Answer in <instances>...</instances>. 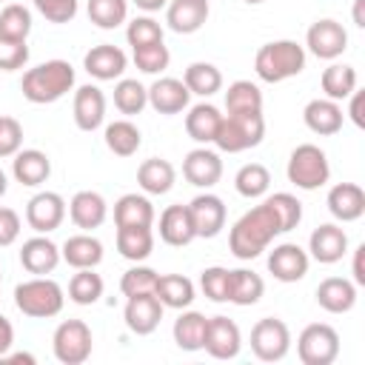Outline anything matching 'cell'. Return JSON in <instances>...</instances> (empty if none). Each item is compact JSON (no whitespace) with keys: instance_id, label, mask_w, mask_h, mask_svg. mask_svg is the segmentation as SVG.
Wrapping results in <instances>:
<instances>
[{"instance_id":"obj_41","label":"cell","mask_w":365,"mask_h":365,"mask_svg":"<svg viewBox=\"0 0 365 365\" xmlns=\"http://www.w3.org/2000/svg\"><path fill=\"white\" fill-rule=\"evenodd\" d=\"M234 188H237V194H242L248 200H257L271 188V174H268V168L262 163H248V165H242L237 171Z\"/></svg>"},{"instance_id":"obj_29","label":"cell","mask_w":365,"mask_h":365,"mask_svg":"<svg viewBox=\"0 0 365 365\" xmlns=\"http://www.w3.org/2000/svg\"><path fill=\"white\" fill-rule=\"evenodd\" d=\"M60 257L71 268H94V265L103 262V242L91 234H74L63 242Z\"/></svg>"},{"instance_id":"obj_45","label":"cell","mask_w":365,"mask_h":365,"mask_svg":"<svg viewBox=\"0 0 365 365\" xmlns=\"http://www.w3.org/2000/svg\"><path fill=\"white\" fill-rule=\"evenodd\" d=\"M128 17V0H88V20L100 29H117Z\"/></svg>"},{"instance_id":"obj_10","label":"cell","mask_w":365,"mask_h":365,"mask_svg":"<svg viewBox=\"0 0 365 365\" xmlns=\"http://www.w3.org/2000/svg\"><path fill=\"white\" fill-rule=\"evenodd\" d=\"M305 46L314 57L319 60H336L345 48H348V31L342 29V23L325 17V20H317L308 34H305Z\"/></svg>"},{"instance_id":"obj_6","label":"cell","mask_w":365,"mask_h":365,"mask_svg":"<svg viewBox=\"0 0 365 365\" xmlns=\"http://www.w3.org/2000/svg\"><path fill=\"white\" fill-rule=\"evenodd\" d=\"M285 174H288V180H291L297 188H302V191H317V188H322V185L328 182L331 165H328V157H325V151H322L319 145L302 143V145H297V148L291 151Z\"/></svg>"},{"instance_id":"obj_42","label":"cell","mask_w":365,"mask_h":365,"mask_svg":"<svg viewBox=\"0 0 365 365\" xmlns=\"http://www.w3.org/2000/svg\"><path fill=\"white\" fill-rule=\"evenodd\" d=\"M103 297V277L94 274V268H77V274L68 282V299L77 305H94Z\"/></svg>"},{"instance_id":"obj_27","label":"cell","mask_w":365,"mask_h":365,"mask_svg":"<svg viewBox=\"0 0 365 365\" xmlns=\"http://www.w3.org/2000/svg\"><path fill=\"white\" fill-rule=\"evenodd\" d=\"M160 240L165 245H174V248H182L191 240H197L194 222H191V214H188V205H168L160 214Z\"/></svg>"},{"instance_id":"obj_16","label":"cell","mask_w":365,"mask_h":365,"mask_svg":"<svg viewBox=\"0 0 365 365\" xmlns=\"http://www.w3.org/2000/svg\"><path fill=\"white\" fill-rule=\"evenodd\" d=\"M125 66H128L125 51L120 46H111V43H100V46L88 48L83 57V68L94 80H117V77H123Z\"/></svg>"},{"instance_id":"obj_18","label":"cell","mask_w":365,"mask_h":365,"mask_svg":"<svg viewBox=\"0 0 365 365\" xmlns=\"http://www.w3.org/2000/svg\"><path fill=\"white\" fill-rule=\"evenodd\" d=\"M182 177L197 185V188H211L220 182L222 177V160L217 151H208V148H194L185 154L182 160Z\"/></svg>"},{"instance_id":"obj_64","label":"cell","mask_w":365,"mask_h":365,"mask_svg":"<svg viewBox=\"0 0 365 365\" xmlns=\"http://www.w3.org/2000/svg\"><path fill=\"white\" fill-rule=\"evenodd\" d=\"M0 279H3V277H0Z\"/></svg>"},{"instance_id":"obj_60","label":"cell","mask_w":365,"mask_h":365,"mask_svg":"<svg viewBox=\"0 0 365 365\" xmlns=\"http://www.w3.org/2000/svg\"><path fill=\"white\" fill-rule=\"evenodd\" d=\"M6 359H9V362H26V365H34V362H37L31 354H9Z\"/></svg>"},{"instance_id":"obj_57","label":"cell","mask_w":365,"mask_h":365,"mask_svg":"<svg viewBox=\"0 0 365 365\" xmlns=\"http://www.w3.org/2000/svg\"><path fill=\"white\" fill-rule=\"evenodd\" d=\"M362 259H365V245H356V251H354V285H365V265H362Z\"/></svg>"},{"instance_id":"obj_2","label":"cell","mask_w":365,"mask_h":365,"mask_svg":"<svg viewBox=\"0 0 365 365\" xmlns=\"http://www.w3.org/2000/svg\"><path fill=\"white\" fill-rule=\"evenodd\" d=\"M74 86V68L66 60H46L34 68H29L20 80V91L29 103L46 106L66 97Z\"/></svg>"},{"instance_id":"obj_47","label":"cell","mask_w":365,"mask_h":365,"mask_svg":"<svg viewBox=\"0 0 365 365\" xmlns=\"http://www.w3.org/2000/svg\"><path fill=\"white\" fill-rule=\"evenodd\" d=\"M157 277H160V274H157L154 268H148V265H134V268H128V271L123 274L120 291L125 294V299H128V297H137V294H154Z\"/></svg>"},{"instance_id":"obj_8","label":"cell","mask_w":365,"mask_h":365,"mask_svg":"<svg viewBox=\"0 0 365 365\" xmlns=\"http://www.w3.org/2000/svg\"><path fill=\"white\" fill-rule=\"evenodd\" d=\"M251 351L259 362H279L291 351V331L277 317H262L251 328Z\"/></svg>"},{"instance_id":"obj_12","label":"cell","mask_w":365,"mask_h":365,"mask_svg":"<svg viewBox=\"0 0 365 365\" xmlns=\"http://www.w3.org/2000/svg\"><path fill=\"white\" fill-rule=\"evenodd\" d=\"M188 214H191L197 237L211 240L225 228V202L217 194H197L188 202Z\"/></svg>"},{"instance_id":"obj_24","label":"cell","mask_w":365,"mask_h":365,"mask_svg":"<svg viewBox=\"0 0 365 365\" xmlns=\"http://www.w3.org/2000/svg\"><path fill=\"white\" fill-rule=\"evenodd\" d=\"M302 120H305V125H308L314 134H319V137H331V134H336V131L342 128L345 114H342V108H339L336 100L317 97V100H311V103L305 106Z\"/></svg>"},{"instance_id":"obj_61","label":"cell","mask_w":365,"mask_h":365,"mask_svg":"<svg viewBox=\"0 0 365 365\" xmlns=\"http://www.w3.org/2000/svg\"><path fill=\"white\" fill-rule=\"evenodd\" d=\"M6 188H9V180H6V174H3V168H0V197L6 194Z\"/></svg>"},{"instance_id":"obj_55","label":"cell","mask_w":365,"mask_h":365,"mask_svg":"<svg viewBox=\"0 0 365 365\" xmlns=\"http://www.w3.org/2000/svg\"><path fill=\"white\" fill-rule=\"evenodd\" d=\"M362 108H365V91H354V94H351V108H348V114H351V120H354L356 128H365V114H362Z\"/></svg>"},{"instance_id":"obj_63","label":"cell","mask_w":365,"mask_h":365,"mask_svg":"<svg viewBox=\"0 0 365 365\" xmlns=\"http://www.w3.org/2000/svg\"><path fill=\"white\" fill-rule=\"evenodd\" d=\"M40 3H46V0H34V6H40Z\"/></svg>"},{"instance_id":"obj_14","label":"cell","mask_w":365,"mask_h":365,"mask_svg":"<svg viewBox=\"0 0 365 365\" xmlns=\"http://www.w3.org/2000/svg\"><path fill=\"white\" fill-rule=\"evenodd\" d=\"M123 319H125V328L131 334H137V336L154 334L157 325H160V319H163V302L154 294L128 297L125 311H123Z\"/></svg>"},{"instance_id":"obj_7","label":"cell","mask_w":365,"mask_h":365,"mask_svg":"<svg viewBox=\"0 0 365 365\" xmlns=\"http://www.w3.org/2000/svg\"><path fill=\"white\" fill-rule=\"evenodd\" d=\"M51 348H54L57 362H63V365H83L91 356V348H94L91 328L83 319H66V322L57 325V331L51 336Z\"/></svg>"},{"instance_id":"obj_25","label":"cell","mask_w":365,"mask_h":365,"mask_svg":"<svg viewBox=\"0 0 365 365\" xmlns=\"http://www.w3.org/2000/svg\"><path fill=\"white\" fill-rule=\"evenodd\" d=\"M68 214H71V222L83 231H94L106 222V214H108V205L103 200V194L97 191H77L68 202Z\"/></svg>"},{"instance_id":"obj_35","label":"cell","mask_w":365,"mask_h":365,"mask_svg":"<svg viewBox=\"0 0 365 365\" xmlns=\"http://www.w3.org/2000/svg\"><path fill=\"white\" fill-rule=\"evenodd\" d=\"M154 222V205L143 194H123L114 202V225H151Z\"/></svg>"},{"instance_id":"obj_32","label":"cell","mask_w":365,"mask_h":365,"mask_svg":"<svg viewBox=\"0 0 365 365\" xmlns=\"http://www.w3.org/2000/svg\"><path fill=\"white\" fill-rule=\"evenodd\" d=\"M154 297L163 302V308H188L194 302V282L182 274H163L157 277V285H154Z\"/></svg>"},{"instance_id":"obj_17","label":"cell","mask_w":365,"mask_h":365,"mask_svg":"<svg viewBox=\"0 0 365 365\" xmlns=\"http://www.w3.org/2000/svg\"><path fill=\"white\" fill-rule=\"evenodd\" d=\"M308 251L317 262L322 265H331V262H339L345 254H348V234L334 225V222H325L319 228L311 231L308 237Z\"/></svg>"},{"instance_id":"obj_23","label":"cell","mask_w":365,"mask_h":365,"mask_svg":"<svg viewBox=\"0 0 365 365\" xmlns=\"http://www.w3.org/2000/svg\"><path fill=\"white\" fill-rule=\"evenodd\" d=\"M328 211L339 222H354L365 214V191L356 182H336L328 191Z\"/></svg>"},{"instance_id":"obj_5","label":"cell","mask_w":365,"mask_h":365,"mask_svg":"<svg viewBox=\"0 0 365 365\" xmlns=\"http://www.w3.org/2000/svg\"><path fill=\"white\" fill-rule=\"evenodd\" d=\"M265 137V120L259 114H222L214 145L228 154H240L245 148L259 145Z\"/></svg>"},{"instance_id":"obj_48","label":"cell","mask_w":365,"mask_h":365,"mask_svg":"<svg viewBox=\"0 0 365 365\" xmlns=\"http://www.w3.org/2000/svg\"><path fill=\"white\" fill-rule=\"evenodd\" d=\"M125 40H128L131 48L163 43V26L154 17H134L128 23V29H125Z\"/></svg>"},{"instance_id":"obj_58","label":"cell","mask_w":365,"mask_h":365,"mask_svg":"<svg viewBox=\"0 0 365 365\" xmlns=\"http://www.w3.org/2000/svg\"><path fill=\"white\" fill-rule=\"evenodd\" d=\"M131 3L143 11H160L163 6H168V0H131Z\"/></svg>"},{"instance_id":"obj_13","label":"cell","mask_w":365,"mask_h":365,"mask_svg":"<svg viewBox=\"0 0 365 365\" xmlns=\"http://www.w3.org/2000/svg\"><path fill=\"white\" fill-rule=\"evenodd\" d=\"M202 348L214 359H234L240 354V348H242V334H240L237 322L228 319V317H211L208 328H205Z\"/></svg>"},{"instance_id":"obj_59","label":"cell","mask_w":365,"mask_h":365,"mask_svg":"<svg viewBox=\"0 0 365 365\" xmlns=\"http://www.w3.org/2000/svg\"><path fill=\"white\" fill-rule=\"evenodd\" d=\"M362 9H365V0H356V3H354V23H356L359 29H365V17H362Z\"/></svg>"},{"instance_id":"obj_43","label":"cell","mask_w":365,"mask_h":365,"mask_svg":"<svg viewBox=\"0 0 365 365\" xmlns=\"http://www.w3.org/2000/svg\"><path fill=\"white\" fill-rule=\"evenodd\" d=\"M31 31V11L20 3H9L0 11V40H26Z\"/></svg>"},{"instance_id":"obj_44","label":"cell","mask_w":365,"mask_h":365,"mask_svg":"<svg viewBox=\"0 0 365 365\" xmlns=\"http://www.w3.org/2000/svg\"><path fill=\"white\" fill-rule=\"evenodd\" d=\"M114 106L120 108V114H140L148 106V88L137 80H120L114 86Z\"/></svg>"},{"instance_id":"obj_52","label":"cell","mask_w":365,"mask_h":365,"mask_svg":"<svg viewBox=\"0 0 365 365\" xmlns=\"http://www.w3.org/2000/svg\"><path fill=\"white\" fill-rule=\"evenodd\" d=\"M29 63V46L26 40H0V71H14Z\"/></svg>"},{"instance_id":"obj_40","label":"cell","mask_w":365,"mask_h":365,"mask_svg":"<svg viewBox=\"0 0 365 365\" xmlns=\"http://www.w3.org/2000/svg\"><path fill=\"white\" fill-rule=\"evenodd\" d=\"M140 143H143V134H140V128H137L131 120H114V123L106 125V145H108V151H114L117 157H131V154H137Z\"/></svg>"},{"instance_id":"obj_56","label":"cell","mask_w":365,"mask_h":365,"mask_svg":"<svg viewBox=\"0 0 365 365\" xmlns=\"http://www.w3.org/2000/svg\"><path fill=\"white\" fill-rule=\"evenodd\" d=\"M11 345H14V328L6 317H0V356H6Z\"/></svg>"},{"instance_id":"obj_11","label":"cell","mask_w":365,"mask_h":365,"mask_svg":"<svg viewBox=\"0 0 365 365\" xmlns=\"http://www.w3.org/2000/svg\"><path fill=\"white\" fill-rule=\"evenodd\" d=\"M63 220H66V200L54 191H40L26 205V222L37 234H48V231L60 228Z\"/></svg>"},{"instance_id":"obj_22","label":"cell","mask_w":365,"mask_h":365,"mask_svg":"<svg viewBox=\"0 0 365 365\" xmlns=\"http://www.w3.org/2000/svg\"><path fill=\"white\" fill-rule=\"evenodd\" d=\"M57 262H60V248L48 237H31L20 248V265L34 277L51 274L57 268Z\"/></svg>"},{"instance_id":"obj_20","label":"cell","mask_w":365,"mask_h":365,"mask_svg":"<svg viewBox=\"0 0 365 365\" xmlns=\"http://www.w3.org/2000/svg\"><path fill=\"white\" fill-rule=\"evenodd\" d=\"M188 97L191 91L177 77H160L148 88V103L157 114H180L182 108H188Z\"/></svg>"},{"instance_id":"obj_49","label":"cell","mask_w":365,"mask_h":365,"mask_svg":"<svg viewBox=\"0 0 365 365\" xmlns=\"http://www.w3.org/2000/svg\"><path fill=\"white\" fill-rule=\"evenodd\" d=\"M171 63V54L163 43H154V46H140L134 48V66L143 71V74H160L165 71Z\"/></svg>"},{"instance_id":"obj_19","label":"cell","mask_w":365,"mask_h":365,"mask_svg":"<svg viewBox=\"0 0 365 365\" xmlns=\"http://www.w3.org/2000/svg\"><path fill=\"white\" fill-rule=\"evenodd\" d=\"M208 0H168L165 6V23L177 34H194L208 20Z\"/></svg>"},{"instance_id":"obj_53","label":"cell","mask_w":365,"mask_h":365,"mask_svg":"<svg viewBox=\"0 0 365 365\" xmlns=\"http://www.w3.org/2000/svg\"><path fill=\"white\" fill-rule=\"evenodd\" d=\"M37 11L48 23H68L77 14V0H46V3L37 6Z\"/></svg>"},{"instance_id":"obj_31","label":"cell","mask_w":365,"mask_h":365,"mask_svg":"<svg viewBox=\"0 0 365 365\" xmlns=\"http://www.w3.org/2000/svg\"><path fill=\"white\" fill-rule=\"evenodd\" d=\"M265 282L259 274L248 271V268H234L228 271V302L245 308V305H257L262 299Z\"/></svg>"},{"instance_id":"obj_3","label":"cell","mask_w":365,"mask_h":365,"mask_svg":"<svg viewBox=\"0 0 365 365\" xmlns=\"http://www.w3.org/2000/svg\"><path fill=\"white\" fill-rule=\"evenodd\" d=\"M305 68V48L297 40H274L259 46L254 57V71L262 83H282Z\"/></svg>"},{"instance_id":"obj_62","label":"cell","mask_w":365,"mask_h":365,"mask_svg":"<svg viewBox=\"0 0 365 365\" xmlns=\"http://www.w3.org/2000/svg\"><path fill=\"white\" fill-rule=\"evenodd\" d=\"M245 3H251V6H257V3H262V0H245Z\"/></svg>"},{"instance_id":"obj_33","label":"cell","mask_w":365,"mask_h":365,"mask_svg":"<svg viewBox=\"0 0 365 365\" xmlns=\"http://www.w3.org/2000/svg\"><path fill=\"white\" fill-rule=\"evenodd\" d=\"M205 328H208V317H202L200 311H182L171 328L177 348L180 351H202Z\"/></svg>"},{"instance_id":"obj_37","label":"cell","mask_w":365,"mask_h":365,"mask_svg":"<svg viewBox=\"0 0 365 365\" xmlns=\"http://www.w3.org/2000/svg\"><path fill=\"white\" fill-rule=\"evenodd\" d=\"M356 68L354 66H345V63H331L325 71H322V91L328 100H345L356 91Z\"/></svg>"},{"instance_id":"obj_1","label":"cell","mask_w":365,"mask_h":365,"mask_svg":"<svg viewBox=\"0 0 365 365\" xmlns=\"http://www.w3.org/2000/svg\"><path fill=\"white\" fill-rule=\"evenodd\" d=\"M277 234H282V228H279L274 208L268 202H259L234 222L228 234V248L237 259H254L271 245Z\"/></svg>"},{"instance_id":"obj_9","label":"cell","mask_w":365,"mask_h":365,"mask_svg":"<svg viewBox=\"0 0 365 365\" xmlns=\"http://www.w3.org/2000/svg\"><path fill=\"white\" fill-rule=\"evenodd\" d=\"M297 354L302 365H331L339 356V334L325 322H311L297 339Z\"/></svg>"},{"instance_id":"obj_46","label":"cell","mask_w":365,"mask_h":365,"mask_svg":"<svg viewBox=\"0 0 365 365\" xmlns=\"http://www.w3.org/2000/svg\"><path fill=\"white\" fill-rule=\"evenodd\" d=\"M265 202L274 208V214H277V220H279V228H282V234L299 225V220H302V202H299L294 194H288V191H279V194H271Z\"/></svg>"},{"instance_id":"obj_34","label":"cell","mask_w":365,"mask_h":365,"mask_svg":"<svg viewBox=\"0 0 365 365\" xmlns=\"http://www.w3.org/2000/svg\"><path fill=\"white\" fill-rule=\"evenodd\" d=\"M220 108L211 106V103H197L191 106V111L185 114V131L194 143H214L217 137V128H220Z\"/></svg>"},{"instance_id":"obj_54","label":"cell","mask_w":365,"mask_h":365,"mask_svg":"<svg viewBox=\"0 0 365 365\" xmlns=\"http://www.w3.org/2000/svg\"><path fill=\"white\" fill-rule=\"evenodd\" d=\"M20 237V214L14 208L0 205V248L11 245Z\"/></svg>"},{"instance_id":"obj_21","label":"cell","mask_w":365,"mask_h":365,"mask_svg":"<svg viewBox=\"0 0 365 365\" xmlns=\"http://www.w3.org/2000/svg\"><path fill=\"white\" fill-rule=\"evenodd\" d=\"M106 120V94L97 86H80L74 91V123L80 131H94Z\"/></svg>"},{"instance_id":"obj_26","label":"cell","mask_w":365,"mask_h":365,"mask_svg":"<svg viewBox=\"0 0 365 365\" xmlns=\"http://www.w3.org/2000/svg\"><path fill=\"white\" fill-rule=\"evenodd\" d=\"M317 302L328 314H348L356 305V285L345 277H328L317 285Z\"/></svg>"},{"instance_id":"obj_39","label":"cell","mask_w":365,"mask_h":365,"mask_svg":"<svg viewBox=\"0 0 365 365\" xmlns=\"http://www.w3.org/2000/svg\"><path fill=\"white\" fill-rule=\"evenodd\" d=\"M182 83L191 94H200V97H211L222 88V74L214 63H191L182 74Z\"/></svg>"},{"instance_id":"obj_4","label":"cell","mask_w":365,"mask_h":365,"mask_svg":"<svg viewBox=\"0 0 365 365\" xmlns=\"http://www.w3.org/2000/svg\"><path fill=\"white\" fill-rule=\"evenodd\" d=\"M63 288L48 279V277H34V279H26L14 288V305L20 314L31 317V319H51L63 311Z\"/></svg>"},{"instance_id":"obj_36","label":"cell","mask_w":365,"mask_h":365,"mask_svg":"<svg viewBox=\"0 0 365 365\" xmlns=\"http://www.w3.org/2000/svg\"><path fill=\"white\" fill-rule=\"evenodd\" d=\"M174 165L168 160H160V157H151V160H143V165L137 168V182L145 194H168L171 185H174Z\"/></svg>"},{"instance_id":"obj_50","label":"cell","mask_w":365,"mask_h":365,"mask_svg":"<svg viewBox=\"0 0 365 365\" xmlns=\"http://www.w3.org/2000/svg\"><path fill=\"white\" fill-rule=\"evenodd\" d=\"M200 288L211 302H228V268L211 265L200 274Z\"/></svg>"},{"instance_id":"obj_28","label":"cell","mask_w":365,"mask_h":365,"mask_svg":"<svg viewBox=\"0 0 365 365\" xmlns=\"http://www.w3.org/2000/svg\"><path fill=\"white\" fill-rule=\"evenodd\" d=\"M11 174H14V180H17L20 185L34 188V185H40V182L48 180V174H51V160H48L43 151H37V148H23V151H17L14 160H11Z\"/></svg>"},{"instance_id":"obj_51","label":"cell","mask_w":365,"mask_h":365,"mask_svg":"<svg viewBox=\"0 0 365 365\" xmlns=\"http://www.w3.org/2000/svg\"><path fill=\"white\" fill-rule=\"evenodd\" d=\"M23 145V125L14 117H0V157H14Z\"/></svg>"},{"instance_id":"obj_30","label":"cell","mask_w":365,"mask_h":365,"mask_svg":"<svg viewBox=\"0 0 365 365\" xmlns=\"http://www.w3.org/2000/svg\"><path fill=\"white\" fill-rule=\"evenodd\" d=\"M117 251H120V257H125L131 262L148 259L151 251H154L151 225H125V228H117Z\"/></svg>"},{"instance_id":"obj_38","label":"cell","mask_w":365,"mask_h":365,"mask_svg":"<svg viewBox=\"0 0 365 365\" xmlns=\"http://www.w3.org/2000/svg\"><path fill=\"white\" fill-rule=\"evenodd\" d=\"M228 114H259L262 111V91L251 80H234L225 91Z\"/></svg>"},{"instance_id":"obj_15","label":"cell","mask_w":365,"mask_h":365,"mask_svg":"<svg viewBox=\"0 0 365 365\" xmlns=\"http://www.w3.org/2000/svg\"><path fill=\"white\" fill-rule=\"evenodd\" d=\"M308 251H302L297 242H282L274 245V251L268 254V271L274 274V279L279 282H297L308 274Z\"/></svg>"}]
</instances>
